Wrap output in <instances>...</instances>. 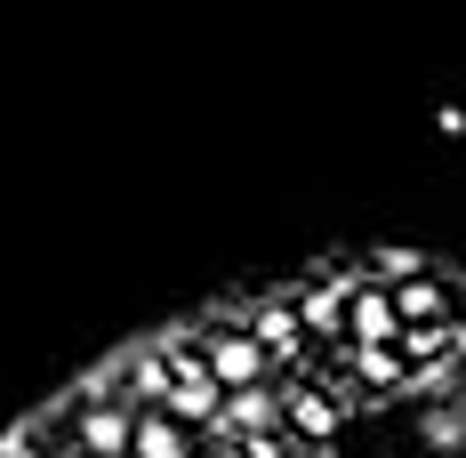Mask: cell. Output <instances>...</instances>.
<instances>
[{
	"label": "cell",
	"mask_w": 466,
	"mask_h": 458,
	"mask_svg": "<svg viewBox=\"0 0 466 458\" xmlns=\"http://www.w3.org/2000/svg\"><path fill=\"white\" fill-rule=\"evenodd\" d=\"M451 321H459V330H466V274L451 281Z\"/></svg>",
	"instance_id": "cell-13"
},
{
	"label": "cell",
	"mask_w": 466,
	"mask_h": 458,
	"mask_svg": "<svg viewBox=\"0 0 466 458\" xmlns=\"http://www.w3.org/2000/svg\"><path fill=\"white\" fill-rule=\"evenodd\" d=\"M419 274H426L419 249H378L370 258V281H386V290H402V281H419Z\"/></svg>",
	"instance_id": "cell-12"
},
{
	"label": "cell",
	"mask_w": 466,
	"mask_h": 458,
	"mask_svg": "<svg viewBox=\"0 0 466 458\" xmlns=\"http://www.w3.org/2000/svg\"><path fill=\"white\" fill-rule=\"evenodd\" d=\"M201 362H209V378H218L226 394H249V386H266V378H274V354H266L241 321H226V330H209V338H201Z\"/></svg>",
	"instance_id": "cell-1"
},
{
	"label": "cell",
	"mask_w": 466,
	"mask_h": 458,
	"mask_svg": "<svg viewBox=\"0 0 466 458\" xmlns=\"http://www.w3.org/2000/svg\"><path fill=\"white\" fill-rule=\"evenodd\" d=\"M451 354H459V370H466V330H459V338H451Z\"/></svg>",
	"instance_id": "cell-14"
},
{
	"label": "cell",
	"mask_w": 466,
	"mask_h": 458,
	"mask_svg": "<svg viewBox=\"0 0 466 458\" xmlns=\"http://www.w3.org/2000/svg\"><path fill=\"white\" fill-rule=\"evenodd\" d=\"M129 458H193V434L169 411H137V434H129Z\"/></svg>",
	"instance_id": "cell-8"
},
{
	"label": "cell",
	"mask_w": 466,
	"mask_h": 458,
	"mask_svg": "<svg viewBox=\"0 0 466 458\" xmlns=\"http://www.w3.org/2000/svg\"><path fill=\"white\" fill-rule=\"evenodd\" d=\"M129 434H137V411H121V402H81L73 418V451L89 458H129Z\"/></svg>",
	"instance_id": "cell-4"
},
{
	"label": "cell",
	"mask_w": 466,
	"mask_h": 458,
	"mask_svg": "<svg viewBox=\"0 0 466 458\" xmlns=\"http://www.w3.org/2000/svg\"><path fill=\"white\" fill-rule=\"evenodd\" d=\"M394 314H402V330H426V321H451V281H442L434 266H426L419 281H402V290H394Z\"/></svg>",
	"instance_id": "cell-7"
},
{
	"label": "cell",
	"mask_w": 466,
	"mask_h": 458,
	"mask_svg": "<svg viewBox=\"0 0 466 458\" xmlns=\"http://www.w3.org/2000/svg\"><path fill=\"white\" fill-rule=\"evenodd\" d=\"M25 458H56V451H25Z\"/></svg>",
	"instance_id": "cell-15"
},
{
	"label": "cell",
	"mask_w": 466,
	"mask_h": 458,
	"mask_svg": "<svg viewBox=\"0 0 466 458\" xmlns=\"http://www.w3.org/2000/svg\"><path fill=\"white\" fill-rule=\"evenodd\" d=\"M419 443L426 451H466V411L459 402H426L419 411Z\"/></svg>",
	"instance_id": "cell-11"
},
{
	"label": "cell",
	"mask_w": 466,
	"mask_h": 458,
	"mask_svg": "<svg viewBox=\"0 0 466 458\" xmlns=\"http://www.w3.org/2000/svg\"><path fill=\"white\" fill-rule=\"evenodd\" d=\"M346 346H402V314H394L386 281L354 274V290H346Z\"/></svg>",
	"instance_id": "cell-3"
},
{
	"label": "cell",
	"mask_w": 466,
	"mask_h": 458,
	"mask_svg": "<svg viewBox=\"0 0 466 458\" xmlns=\"http://www.w3.org/2000/svg\"><path fill=\"white\" fill-rule=\"evenodd\" d=\"M346 290H354V274L298 290V298H289V306H298V330H314V338H346Z\"/></svg>",
	"instance_id": "cell-5"
},
{
	"label": "cell",
	"mask_w": 466,
	"mask_h": 458,
	"mask_svg": "<svg viewBox=\"0 0 466 458\" xmlns=\"http://www.w3.org/2000/svg\"><path fill=\"white\" fill-rule=\"evenodd\" d=\"M226 426L233 443H258V434H281V394L274 386H249V394H226Z\"/></svg>",
	"instance_id": "cell-6"
},
{
	"label": "cell",
	"mask_w": 466,
	"mask_h": 458,
	"mask_svg": "<svg viewBox=\"0 0 466 458\" xmlns=\"http://www.w3.org/2000/svg\"><path fill=\"white\" fill-rule=\"evenodd\" d=\"M346 362H354V378H362L370 394H402V386H410L402 346H346Z\"/></svg>",
	"instance_id": "cell-9"
},
{
	"label": "cell",
	"mask_w": 466,
	"mask_h": 458,
	"mask_svg": "<svg viewBox=\"0 0 466 458\" xmlns=\"http://www.w3.org/2000/svg\"><path fill=\"white\" fill-rule=\"evenodd\" d=\"M338 426H346V402H338L329 386H314V378L281 386V434H289V443L322 451V443H338Z\"/></svg>",
	"instance_id": "cell-2"
},
{
	"label": "cell",
	"mask_w": 466,
	"mask_h": 458,
	"mask_svg": "<svg viewBox=\"0 0 466 458\" xmlns=\"http://www.w3.org/2000/svg\"><path fill=\"white\" fill-rule=\"evenodd\" d=\"M241 330H249V338H258V346H266L274 362H289V354H298V338H306V330H298V306H289V298H281V306H266L258 321H241Z\"/></svg>",
	"instance_id": "cell-10"
}]
</instances>
